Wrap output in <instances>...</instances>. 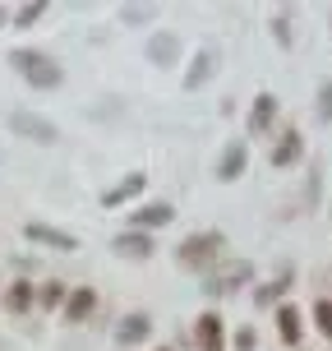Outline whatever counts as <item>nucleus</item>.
Listing matches in <instances>:
<instances>
[{"label":"nucleus","instance_id":"obj_1","mask_svg":"<svg viewBox=\"0 0 332 351\" xmlns=\"http://www.w3.org/2000/svg\"><path fill=\"white\" fill-rule=\"evenodd\" d=\"M10 65H14V70L23 74L33 88H55L60 79H65V74H60V65H55L47 51H14V56H10Z\"/></svg>","mask_w":332,"mask_h":351},{"label":"nucleus","instance_id":"obj_2","mask_svg":"<svg viewBox=\"0 0 332 351\" xmlns=\"http://www.w3.org/2000/svg\"><path fill=\"white\" fill-rule=\"evenodd\" d=\"M10 130L23 134V139H33V143H55V139H60L55 125L42 121V116H33V111H14V116H10Z\"/></svg>","mask_w":332,"mask_h":351},{"label":"nucleus","instance_id":"obj_3","mask_svg":"<svg viewBox=\"0 0 332 351\" xmlns=\"http://www.w3.org/2000/svg\"><path fill=\"white\" fill-rule=\"evenodd\" d=\"M217 245H222V236H190L185 245H180V263L185 268H203V263H212L217 259Z\"/></svg>","mask_w":332,"mask_h":351},{"label":"nucleus","instance_id":"obj_4","mask_svg":"<svg viewBox=\"0 0 332 351\" xmlns=\"http://www.w3.org/2000/svg\"><path fill=\"white\" fill-rule=\"evenodd\" d=\"M92 310H97V291H92V287H79V291L65 296V319H70V324H84Z\"/></svg>","mask_w":332,"mask_h":351},{"label":"nucleus","instance_id":"obj_5","mask_svg":"<svg viewBox=\"0 0 332 351\" xmlns=\"http://www.w3.org/2000/svg\"><path fill=\"white\" fill-rule=\"evenodd\" d=\"M28 241H42V245H51V250H79V241H74L70 231H55V227H42V222H28Z\"/></svg>","mask_w":332,"mask_h":351},{"label":"nucleus","instance_id":"obj_6","mask_svg":"<svg viewBox=\"0 0 332 351\" xmlns=\"http://www.w3.org/2000/svg\"><path fill=\"white\" fill-rule=\"evenodd\" d=\"M194 337H199V347H203V351H222V319L203 315V319H199V328H194Z\"/></svg>","mask_w":332,"mask_h":351},{"label":"nucleus","instance_id":"obj_7","mask_svg":"<svg viewBox=\"0 0 332 351\" xmlns=\"http://www.w3.org/2000/svg\"><path fill=\"white\" fill-rule=\"evenodd\" d=\"M245 143H231L227 153H222V167H217V180H235V176L245 171Z\"/></svg>","mask_w":332,"mask_h":351},{"label":"nucleus","instance_id":"obj_8","mask_svg":"<svg viewBox=\"0 0 332 351\" xmlns=\"http://www.w3.org/2000/svg\"><path fill=\"white\" fill-rule=\"evenodd\" d=\"M171 217H175L171 204H148V208H139L134 217H129V222H134V227H166Z\"/></svg>","mask_w":332,"mask_h":351},{"label":"nucleus","instance_id":"obj_9","mask_svg":"<svg viewBox=\"0 0 332 351\" xmlns=\"http://www.w3.org/2000/svg\"><path fill=\"white\" fill-rule=\"evenodd\" d=\"M272 106H277L272 93H259V97H254V116H249V130H254V134H263V130L272 125Z\"/></svg>","mask_w":332,"mask_h":351},{"label":"nucleus","instance_id":"obj_10","mask_svg":"<svg viewBox=\"0 0 332 351\" xmlns=\"http://www.w3.org/2000/svg\"><path fill=\"white\" fill-rule=\"evenodd\" d=\"M277 328H281V342H286V347L300 342V310L296 305H281L277 310Z\"/></svg>","mask_w":332,"mask_h":351},{"label":"nucleus","instance_id":"obj_11","mask_svg":"<svg viewBox=\"0 0 332 351\" xmlns=\"http://www.w3.org/2000/svg\"><path fill=\"white\" fill-rule=\"evenodd\" d=\"M153 333V324H148V315H129V319H120V342H129V347H134V342H143V337Z\"/></svg>","mask_w":332,"mask_h":351},{"label":"nucleus","instance_id":"obj_12","mask_svg":"<svg viewBox=\"0 0 332 351\" xmlns=\"http://www.w3.org/2000/svg\"><path fill=\"white\" fill-rule=\"evenodd\" d=\"M116 250H120V254H134V259H148V254H153V241L139 236V231H125V236H116Z\"/></svg>","mask_w":332,"mask_h":351},{"label":"nucleus","instance_id":"obj_13","mask_svg":"<svg viewBox=\"0 0 332 351\" xmlns=\"http://www.w3.org/2000/svg\"><path fill=\"white\" fill-rule=\"evenodd\" d=\"M249 278V263H231L227 273H222V278H212V296H222V291H231V287H235V282H245Z\"/></svg>","mask_w":332,"mask_h":351},{"label":"nucleus","instance_id":"obj_14","mask_svg":"<svg viewBox=\"0 0 332 351\" xmlns=\"http://www.w3.org/2000/svg\"><path fill=\"white\" fill-rule=\"evenodd\" d=\"M139 190H143V176H129V180H120L116 190H106V208H116V204H125V199H134Z\"/></svg>","mask_w":332,"mask_h":351},{"label":"nucleus","instance_id":"obj_15","mask_svg":"<svg viewBox=\"0 0 332 351\" xmlns=\"http://www.w3.org/2000/svg\"><path fill=\"white\" fill-rule=\"evenodd\" d=\"M300 158V134H286V139L272 148V167H291Z\"/></svg>","mask_w":332,"mask_h":351},{"label":"nucleus","instance_id":"obj_16","mask_svg":"<svg viewBox=\"0 0 332 351\" xmlns=\"http://www.w3.org/2000/svg\"><path fill=\"white\" fill-rule=\"evenodd\" d=\"M148 56H153V60H175V56H180V42H175V37H153V42H148Z\"/></svg>","mask_w":332,"mask_h":351},{"label":"nucleus","instance_id":"obj_17","mask_svg":"<svg viewBox=\"0 0 332 351\" xmlns=\"http://www.w3.org/2000/svg\"><path fill=\"white\" fill-rule=\"evenodd\" d=\"M5 305H10V310H28V305H33V287H28V282H14L10 296H5Z\"/></svg>","mask_w":332,"mask_h":351},{"label":"nucleus","instance_id":"obj_18","mask_svg":"<svg viewBox=\"0 0 332 351\" xmlns=\"http://www.w3.org/2000/svg\"><path fill=\"white\" fill-rule=\"evenodd\" d=\"M65 296H70V291H65V282H47V287H42V305H47V310L65 305Z\"/></svg>","mask_w":332,"mask_h":351},{"label":"nucleus","instance_id":"obj_19","mask_svg":"<svg viewBox=\"0 0 332 351\" xmlns=\"http://www.w3.org/2000/svg\"><path fill=\"white\" fill-rule=\"evenodd\" d=\"M314 324H318V333L332 337V300H318L314 305Z\"/></svg>","mask_w":332,"mask_h":351},{"label":"nucleus","instance_id":"obj_20","mask_svg":"<svg viewBox=\"0 0 332 351\" xmlns=\"http://www.w3.org/2000/svg\"><path fill=\"white\" fill-rule=\"evenodd\" d=\"M120 14H125V23H143V19H153V14H157V10H153V5H125Z\"/></svg>","mask_w":332,"mask_h":351},{"label":"nucleus","instance_id":"obj_21","mask_svg":"<svg viewBox=\"0 0 332 351\" xmlns=\"http://www.w3.org/2000/svg\"><path fill=\"white\" fill-rule=\"evenodd\" d=\"M328 116H332V79L318 88V121H328Z\"/></svg>","mask_w":332,"mask_h":351},{"label":"nucleus","instance_id":"obj_22","mask_svg":"<svg viewBox=\"0 0 332 351\" xmlns=\"http://www.w3.org/2000/svg\"><path fill=\"white\" fill-rule=\"evenodd\" d=\"M42 10H47V5H23V10H18V23H33V19H42Z\"/></svg>","mask_w":332,"mask_h":351}]
</instances>
